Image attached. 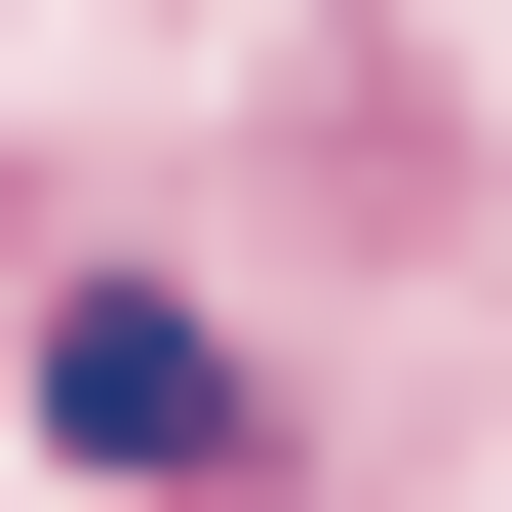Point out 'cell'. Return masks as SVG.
Instances as JSON below:
<instances>
[{"label": "cell", "instance_id": "1", "mask_svg": "<svg viewBox=\"0 0 512 512\" xmlns=\"http://www.w3.org/2000/svg\"><path fill=\"white\" fill-rule=\"evenodd\" d=\"M40 434L197 512V473H237V355H197V316H158V276H79V316H40Z\"/></svg>", "mask_w": 512, "mask_h": 512}]
</instances>
